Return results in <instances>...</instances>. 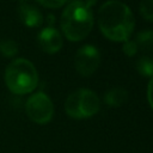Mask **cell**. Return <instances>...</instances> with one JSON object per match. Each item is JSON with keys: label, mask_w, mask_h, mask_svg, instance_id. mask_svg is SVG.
Instances as JSON below:
<instances>
[{"label": "cell", "mask_w": 153, "mask_h": 153, "mask_svg": "<svg viewBox=\"0 0 153 153\" xmlns=\"http://www.w3.org/2000/svg\"><path fill=\"white\" fill-rule=\"evenodd\" d=\"M97 20L102 33L115 42L127 41L135 25L130 8L118 0H110L103 4L98 11Z\"/></svg>", "instance_id": "obj_1"}, {"label": "cell", "mask_w": 153, "mask_h": 153, "mask_svg": "<svg viewBox=\"0 0 153 153\" xmlns=\"http://www.w3.org/2000/svg\"><path fill=\"white\" fill-rule=\"evenodd\" d=\"M60 25L67 39L72 42L84 39L93 26L91 7L85 1H72L63 10Z\"/></svg>", "instance_id": "obj_2"}, {"label": "cell", "mask_w": 153, "mask_h": 153, "mask_svg": "<svg viewBox=\"0 0 153 153\" xmlns=\"http://www.w3.org/2000/svg\"><path fill=\"white\" fill-rule=\"evenodd\" d=\"M5 82L14 94L32 92L38 84V73L32 62L26 59H16L5 71Z\"/></svg>", "instance_id": "obj_3"}, {"label": "cell", "mask_w": 153, "mask_h": 153, "mask_svg": "<svg viewBox=\"0 0 153 153\" xmlns=\"http://www.w3.org/2000/svg\"><path fill=\"white\" fill-rule=\"evenodd\" d=\"M100 100L96 92L87 88H79L72 92L65 102L66 114L75 120L92 117L98 112Z\"/></svg>", "instance_id": "obj_4"}, {"label": "cell", "mask_w": 153, "mask_h": 153, "mask_svg": "<svg viewBox=\"0 0 153 153\" xmlns=\"http://www.w3.org/2000/svg\"><path fill=\"white\" fill-rule=\"evenodd\" d=\"M27 117L38 124H45L51 121L54 115V105L51 99L43 92L33 93L25 103Z\"/></svg>", "instance_id": "obj_5"}, {"label": "cell", "mask_w": 153, "mask_h": 153, "mask_svg": "<svg viewBox=\"0 0 153 153\" xmlns=\"http://www.w3.org/2000/svg\"><path fill=\"white\" fill-rule=\"evenodd\" d=\"M100 63V54L97 47L92 44L82 45L75 54L74 67L76 72L82 76L92 75Z\"/></svg>", "instance_id": "obj_6"}, {"label": "cell", "mask_w": 153, "mask_h": 153, "mask_svg": "<svg viewBox=\"0 0 153 153\" xmlns=\"http://www.w3.org/2000/svg\"><path fill=\"white\" fill-rule=\"evenodd\" d=\"M38 43L43 51L48 54H55L62 48V36L53 26H47L38 33Z\"/></svg>", "instance_id": "obj_7"}, {"label": "cell", "mask_w": 153, "mask_h": 153, "mask_svg": "<svg viewBox=\"0 0 153 153\" xmlns=\"http://www.w3.org/2000/svg\"><path fill=\"white\" fill-rule=\"evenodd\" d=\"M19 17L22 22L29 27H37L43 23V16L41 11L26 2H23L19 6Z\"/></svg>", "instance_id": "obj_8"}, {"label": "cell", "mask_w": 153, "mask_h": 153, "mask_svg": "<svg viewBox=\"0 0 153 153\" xmlns=\"http://www.w3.org/2000/svg\"><path fill=\"white\" fill-rule=\"evenodd\" d=\"M128 99V92L123 87H112L104 94V102L111 108L123 105Z\"/></svg>", "instance_id": "obj_9"}, {"label": "cell", "mask_w": 153, "mask_h": 153, "mask_svg": "<svg viewBox=\"0 0 153 153\" xmlns=\"http://www.w3.org/2000/svg\"><path fill=\"white\" fill-rule=\"evenodd\" d=\"M137 48L143 51H153V30H143L136 35Z\"/></svg>", "instance_id": "obj_10"}, {"label": "cell", "mask_w": 153, "mask_h": 153, "mask_svg": "<svg viewBox=\"0 0 153 153\" xmlns=\"http://www.w3.org/2000/svg\"><path fill=\"white\" fill-rule=\"evenodd\" d=\"M136 69L143 76H153V57L148 55L141 56L136 61Z\"/></svg>", "instance_id": "obj_11"}, {"label": "cell", "mask_w": 153, "mask_h": 153, "mask_svg": "<svg viewBox=\"0 0 153 153\" xmlns=\"http://www.w3.org/2000/svg\"><path fill=\"white\" fill-rule=\"evenodd\" d=\"M0 51L2 55L7 56V57H13L17 53H18V47H17V43L11 41V39H7V41H2L0 43Z\"/></svg>", "instance_id": "obj_12"}, {"label": "cell", "mask_w": 153, "mask_h": 153, "mask_svg": "<svg viewBox=\"0 0 153 153\" xmlns=\"http://www.w3.org/2000/svg\"><path fill=\"white\" fill-rule=\"evenodd\" d=\"M140 13L148 22H153V0H142L140 4Z\"/></svg>", "instance_id": "obj_13"}, {"label": "cell", "mask_w": 153, "mask_h": 153, "mask_svg": "<svg viewBox=\"0 0 153 153\" xmlns=\"http://www.w3.org/2000/svg\"><path fill=\"white\" fill-rule=\"evenodd\" d=\"M122 50H123V53H124L127 56H134V55L137 53L139 48H137V44H136L135 41L127 39V41H124V43H123Z\"/></svg>", "instance_id": "obj_14"}, {"label": "cell", "mask_w": 153, "mask_h": 153, "mask_svg": "<svg viewBox=\"0 0 153 153\" xmlns=\"http://www.w3.org/2000/svg\"><path fill=\"white\" fill-rule=\"evenodd\" d=\"M37 2L48 8H59L62 5H65L67 0H37Z\"/></svg>", "instance_id": "obj_15"}, {"label": "cell", "mask_w": 153, "mask_h": 153, "mask_svg": "<svg viewBox=\"0 0 153 153\" xmlns=\"http://www.w3.org/2000/svg\"><path fill=\"white\" fill-rule=\"evenodd\" d=\"M147 99H148L149 106L153 110V76L151 78V80L148 82V86H147Z\"/></svg>", "instance_id": "obj_16"}, {"label": "cell", "mask_w": 153, "mask_h": 153, "mask_svg": "<svg viewBox=\"0 0 153 153\" xmlns=\"http://www.w3.org/2000/svg\"><path fill=\"white\" fill-rule=\"evenodd\" d=\"M73 1H84V0H73Z\"/></svg>", "instance_id": "obj_17"}]
</instances>
